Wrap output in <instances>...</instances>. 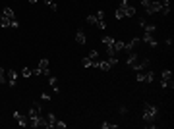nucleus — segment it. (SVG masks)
Wrapping results in <instances>:
<instances>
[{
    "label": "nucleus",
    "mask_w": 174,
    "mask_h": 129,
    "mask_svg": "<svg viewBox=\"0 0 174 129\" xmlns=\"http://www.w3.org/2000/svg\"><path fill=\"white\" fill-rule=\"evenodd\" d=\"M33 75H50V69H48V60L47 58H43V60H39V66L33 69Z\"/></svg>",
    "instance_id": "nucleus-1"
},
{
    "label": "nucleus",
    "mask_w": 174,
    "mask_h": 129,
    "mask_svg": "<svg viewBox=\"0 0 174 129\" xmlns=\"http://www.w3.org/2000/svg\"><path fill=\"white\" fill-rule=\"evenodd\" d=\"M157 116V108L153 104H149V102H145V108H143V121H153Z\"/></svg>",
    "instance_id": "nucleus-2"
},
{
    "label": "nucleus",
    "mask_w": 174,
    "mask_h": 129,
    "mask_svg": "<svg viewBox=\"0 0 174 129\" xmlns=\"http://www.w3.org/2000/svg\"><path fill=\"white\" fill-rule=\"evenodd\" d=\"M118 8H122V10H124V16H126V18H132V16H135V12H137V10H135V6H132V4L128 2V0H122Z\"/></svg>",
    "instance_id": "nucleus-3"
},
{
    "label": "nucleus",
    "mask_w": 174,
    "mask_h": 129,
    "mask_svg": "<svg viewBox=\"0 0 174 129\" xmlns=\"http://www.w3.org/2000/svg\"><path fill=\"white\" fill-rule=\"evenodd\" d=\"M14 119H16V123L19 127H27L29 125V116H25V114H21V112H14Z\"/></svg>",
    "instance_id": "nucleus-4"
},
{
    "label": "nucleus",
    "mask_w": 174,
    "mask_h": 129,
    "mask_svg": "<svg viewBox=\"0 0 174 129\" xmlns=\"http://www.w3.org/2000/svg\"><path fill=\"white\" fill-rule=\"evenodd\" d=\"M93 68H97L101 71H110L112 69V64L108 60H93Z\"/></svg>",
    "instance_id": "nucleus-5"
},
{
    "label": "nucleus",
    "mask_w": 174,
    "mask_h": 129,
    "mask_svg": "<svg viewBox=\"0 0 174 129\" xmlns=\"http://www.w3.org/2000/svg\"><path fill=\"white\" fill-rule=\"evenodd\" d=\"M168 81H172V71L170 69H163V73H161V89H168Z\"/></svg>",
    "instance_id": "nucleus-6"
},
{
    "label": "nucleus",
    "mask_w": 174,
    "mask_h": 129,
    "mask_svg": "<svg viewBox=\"0 0 174 129\" xmlns=\"http://www.w3.org/2000/svg\"><path fill=\"white\" fill-rule=\"evenodd\" d=\"M41 114H43L41 104H39V102H33L31 108H29V114H27V116H29V118H37V116H41Z\"/></svg>",
    "instance_id": "nucleus-7"
},
{
    "label": "nucleus",
    "mask_w": 174,
    "mask_h": 129,
    "mask_svg": "<svg viewBox=\"0 0 174 129\" xmlns=\"http://www.w3.org/2000/svg\"><path fill=\"white\" fill-rule=\"evenodd\" d=\"M16 77H18L16 69H8V71H6V83H8L10 87H16Z\"/></svg>",
    "instance_id": "nucleus-8"
},
{
    "label": "nucleus",
    "mask_w": 174,
    "mask_h": 129,
    "mask_svg": "<svg viewBox=\"0 0 174 129\" xmlns=\"http://www.w3.org/2000/svg\"><path fill=\"white\" fill-rule=\"evenodd\" d=\"M149 64H151V60H149V58H145V60H141V62H135L132 68H134L135 71H143V69H147V68H149Z\"/></svg>",
    "instance_id": "nucleus-9"
},
{
    "label": "nucleus",
    "mask_w": 174,
    "mask_h": 129,
    "mask_svg": "<svg viewBox=\"0 0 174 129\" xmlns=\"http://www.w3.org/2000/svg\"><path fill=\"white\" fill-rule=\"evenodd\" d=\"M76 42H77V45H85V42H87V35H85L83 29H77V33H76Z\"/></svg>",
    "instance_id": "nucleus-10"
},
{
    "label": "nucleus",
    "mask_w": 174,
    "mask_h": 129,
    "mask_svg": "<svg viewBox=\"0 0 174 129\" xmlns=\"http://www.w3.org/2000/svg\"><path fill=\"white\" fill-rule=\"evenodd\" d=\"M143 42H147L149 46H157V39L153 37V33H143Z\"/></svg>",
    "instance_id": "nucleus-11"
},
{
    "label": "nucleus",
    "mask_w": 174,
    "mask_h": 129,
    "mask_svg": "<svg viewBox=\"0 0 174 129\" xmlns=\"http://www.w3.org/2000/svg\"><path fill=\"white\" fill-rule=\"evenodd\" d=\"M137 45H139V39H137V37H134L132 41L128 42V45H124V50H126V52H134V48H135Z\"/></svg>",
    "instance_id": "nucleus-12"
},
{
    "label": "nucleus",
    "mask_w": 174,
    "mask_h": 129,
    "mask_svg": "<svg viewBox=\"0 0 174 129\" xmlns=\"http://www.w3.org/2000/svg\"><path fill=\"white\" fill-rule=\"evenodd\" d=\"M139 4H141V8L145 10L147 16H153V10H151V0H139Z\"/></svg>",
    "instance_id": "nucleus-13"
},
{
    "label": "nucleus",
    "mask_w": 174,
    "mask_h": 129,
    "mask_svg": "<svg viewBox=\"0 0 174 129\" xmlns=\"http://www.w3.org/2000/svg\"><path fill=\"white\" fill-rule=\"evenodd\" d=\"M2 16H4V18H8V19H16V14H14V10L8 8V6H6V8L2 10Z\"/></svg>",
    "instance_id": "nucleus-14"
},
{
    "label": "nucleus",
    "mask_w": 174,
    "mask_h": 129,
    "mask_svg": "<svg viewBox=\"0 0 174 129\" xmlns=\"http://www.w3.org/2000/svg\"><path fill=\"white\" fill-rule=\"evenodd\" d=\"M47 127L50 129V127H54V123H56V116H54V114H47Z\"/></svg>",
    "instance_id": "nucleus-15"
},
{
    "label": "nucleus",
    "mask_w": 174,
    "mask_h": 129,
    "mask_svg": "<svg viewBox=\"0 0 174 129\" xmlns=\"http://www.w3.org/2000/svg\"><path fill=\"white\" fill-rule=\"evenodd\" d=\"M110 48L114 50L116 54H118V52H122V50H124V42H120V41H114V45H112Z\"/></svg>",
    "instance_id": "nucleus-16"
},
{
    "label": "nucleus",
    "mask_w": 174,
    "mask_h": 129,
    "mask_svg": "<svg viewBox=\"0 0 174 129\" xmlns=\"http://www.w3.org/2000/svg\"><path fill=\"white\" fill-rule=\"evenodd\" d=\"M145 83H151V81H155V71H151V69H147L145 71Z\"/></svg>",
    "instance_id": "nucleus-17"
},
{
    "label": "nucleus",
    "mask_w": 174,
    "mask_h": 129,
    "mask_svg": "<svg viewBox=\"0 0 174 129\" xmlns=\"http://www.w3.org/2000/svg\"><path fill=\"white\" fill-rule=\"evenodd\" d=\"M48 83H50V87H52V91H54V92H58V79H56V77L48 75Z\"/></svg>",
    "instance_id": "nucleus-18"
},
{
    "label": "nucleus",
    "mask_w": 174,
    "mask_h": 129,
    "mask_svg": "<svg viewBox=\"0 0 174 129\" xmlns=\"http://www.w3.org/2000/svg\"><path fill=\"white\" fill-rule=\"evenodd\" d=\"M135 62H137V54H135V52H130V56H128L126 64H128V66H134Z\"/></svg>",
    "instance_id": "nucleus-19"
},
{
    "label": "nucleus",
    "mask_w": 174,
    "mask_h": 129,
    "mask_svg": "<svg viewBox=\"0 0 174 129\" xmlns=\"http://www.w3.org/2000/svg\"><path fill=\"white\" fill-rule=\"evenodd\" d=\"M10 21H12V19H8V18H4L2 14H0V27H4V29H6V27H10Z\"/></svg>",
    "instance_id": "nucleus-20"
},
{
    "label": "nucleus",
    "mask_w": 174,
    "mask_h": 129,
    "mask_svg": "<svg viewBox=\"0 0 174 129\" xmlns=\"http://www.w3.org/2000/svg\"><path fill=\"white\" fill-rule=\"evenodd\" d=\"M43 2H45V4H47V6H48V8L52 10V12H56V10H58V4L54 2V0H43Z\"/></svg>",
    "instance_id": "nucleus-21"
},
{
    "label": "nucleus",
    "mask_w": 174,
    "mask_h": 129,
    "mask_svg": "<svg viewBox=\"0 0 174 129\" xmlns=\"http://www.w3.org/2000/svg\"><path fill=\"white\" fill-rule=\"evenodd\" d=\"M143 29H145V33H155V31H157V27H155L153 23H145Z\"/></svg>",
    "instance_id": "nucleus-22"
},
{
    "label": "nucleus",
    "mask_w": 174,
    "mask_h": 129,
    "mask_svg": "<svg viewBox=\"0 0 174 129\" xmlns=\"http://www.w3.org/2000/svg\"><path fill=\"white\" fill-rule=\"evenodd\" d=\"M81 64H83V68H91L93 66V60L89 58V56H85V58L81 60Z\"/></svg>",
    "instance_id": "nucleus-23"
},
{
    "label": "nucleus",
    "mask_w": 174,
    "mask_h": 129,
    "mask_svg": "<svg viewBox=\"0 0 174 129\" xmlns=\"http://www.w3.org/2000/svg\"><path fill=\"white\" fill-rule=\"evenodd\" d=\"M21 75H23V77H31L33 75V69L31 68H23V69H21Z\"/></svg>",
    "instance_id": "nucleus-24"
},
{
    "label": "nucleus",
    "mask_w": 174,
    "mask_h": 129,
    "mask_svg": "<svg viewBox=\"0 0 174 129\" xmlns=\"http://www.w3.org/2000/svg\"><path fill=\"white\" fill-rule=\"evenodd\" d=\"M103 42H105L106 46H112V45H114V39H112V37H108V35H106V37H103Z\"/></svg>",
    "instance_id": "nucleus-25"
},
{
    "label": "nucleus",
    "mask_w": 174,
    "mask_h": 129,
    "mask_svg": "<svg viewBox=\"0 0 174 129\" xmlns=\"http://www.w3.org/2000/svg\"><path fill=\"white\" fill-rule=\"evenodd\" d=\"M114 18H116V19H122V18H126V16H124V10H122V8H118V10L114 12Z\"/></svg>",
    "instance_id": "nucleus-26"
},
{
    "label": "nucleus",
    "mask_w": 174,
    "mask_h": 129,
    "mask_svg": "<svg viewBox=\"0 0 174 129\" xmlns=\"http://www.w3.org/2000/svg\"><path fill=\"white\" fill-rule=\"evenodd\" d=\"M87 56H89L91 60H99V52H97V50H89V54H87Z\"/></svg>",
    "instance_id": "nucleus-27"
},
{
    "label": "nucleus",
    "mask_w": 174,
    "mask_h": 129,
    "mask_svg": "<svg viewBox=\"0 0 174 129\" xmlns=\"http://www.w3.org/2000/svg\"><path fill=\"white\" fill-rule=\"evenodd\" d=\"M101 127L103 129H114V127H118L116 123H108V121H105V123H101Z\"/></svg>",
    "instance_id": "nucleus-28"
},
{
    "label": "nucleus",
    "mask_w": 174,
    "mask_h": 129,
    "mask_svg": "<svg viewBox=\"0 0 174 129\" xmlns=\"http://www.w3.org/2000/svg\"><path fill=\"white\" fill-rule=\"evenodd\" d=\"M87 23H89V25H97V18L95 16H87Z\"/></svg>",
    "instance_id": "nucleus-29"
},
{
    "label": "nucleus",
    "mask_w": 174,
    "mask_h": 129,
    "mask_svg": "<svg viewBox=\"0 0 174 129\" xmlns=\"http://www.w3.org/2000/svg\"><path fill=\"white\" fill-rule=\"evenodd\" d=\"M137 83H145V75H143V71H137Z\"/></svg>",
    "instance_id": "nucleus-30"
},
{
    "label": "nucleus",
    "mask_w": 174,
    "mask_h": 129,
    "mask_svg": "<svg viewBox=\"0 0 174 129\" xmlns=\"http://www.w3.org/2000/svg\"><path fill=\"white\" fill-rule=\"evenodd\" d=\"M95 18H97V21H103V19H105V12H103V10H99V12L95 14Z\"/></svg>",
    "instance_id": "nucleus-31"
},
{
    "label": "nucleus",
    "mask_w": 174,
    "mask_h": 129,
    "mask_svg": "<svg viewBox=\"0 0 174 129\" xmlns=\"http://www.w3.org/2000/svg\"><path fill=\"white\" fill-rule=\"evenodd\" d=\"M2 83H6V71L0 68V85H2Z\"/></svg>",
    "instance_id": "nucleus-32"
},
{
    "label": "nucleus",
    "mask_w": 174,
    "mask_h": 129,
    "mask_svg": "<svg viewBox=\"0 0 174 129\" xmlns=\"http://www.w3.org/2000/svg\"><path fill=\"white\" fill-rule=\"evenodd\" d=\"M10 27H14V29H18V27H19V21H18V19H12V21H10Z\"/></svg>",
    "instance_id": "nucleus-33"
},
{
    "label": "nucleus",
    "mask_w": 174,
    "mask_h": 129,
    "mask_svg": "<svg viewBox=\"0 0 174 129\" xmlns=\"http://www.w3.org/2000/svg\"><path fill=\"white\" fill-rule=\"evenodd\" d=\"M54 127H60V129H64V127H66V123H64V121H60V119H56Z\"/></svg>",
    "instance_id": "nucleus-34"
},
{
    "label": "nucleus",
    "mask_w": 174,
    "mask_h": 129,
    "mask_svg": "<svg viewBox=\"0 0 174 129\" xmlns=\"http://www.w3.org/2000/svg\"><path fill=\"white\" fill-rule=\"evenodd\" d=\"M97 27H99V29H106V23H105V19H103V21H97Z\"/></svg>",
    "instance_id": "nucleus-35"
},
{
    "label": "nucleus",
    "mask_w": 174,
    "mask_h": 129,
    "mask_svg": "<svg viewBox=\"0 0 174 129\" xmlns=\"http://www.w3.org/2000/svg\"><path fill=\"white\" fill-rule=\"evenodd\" d=\"M137 23H139V27H145V23H147V21H145V18H139V21H137Z\"/></svg>",
    "instance_id": "nucleus-36"
},
{
    "label": "nucleus",
    "mask_w": 174,
    "mask_h": 129,
    "mask_svg": "<svg viewBox=\"0 0 174 129\" xmlns=\"http://www.w3.org/2000/svg\"><path fill=\"white\" fill-rule=\"evenodd\" d=\"M41 98H43V100H47V102H48V100H50V95H47V92H43V95H41Z\"/></svg>",
    "instance_id": "nucleus-37"
},
{
    "label": "nucleus",
    "mask_w": 174,
    "mask_h": 129,
    "mask_svg": "<svg viewBox=\"0 0 174 129\" xmlns=\"http://www.w3.org/2000/svg\"><path fill=\"white\" fill-rule=\"evenodd\" d=\"M120 114H122V116H124V114H128V108H126V106H122V108H120Z\"/></svg>",
    "instance_id": "nucleus-38"
},
{
    "label": "nucleus",
    "mask_w": 174,
    "mask_h": 129,
    "mask_svg": "<svg viewBox=\"0 0 174 129\" xmlns=\"http://www.w3.org/2000/svg\"><path fill=\"white\" fill-rule=\"evenodd\" d=\"M29 2H31V4H35V2H39V0H29Z\"/></svg>",
    "instance_id": "nucleus-39"
}]
</instances>
